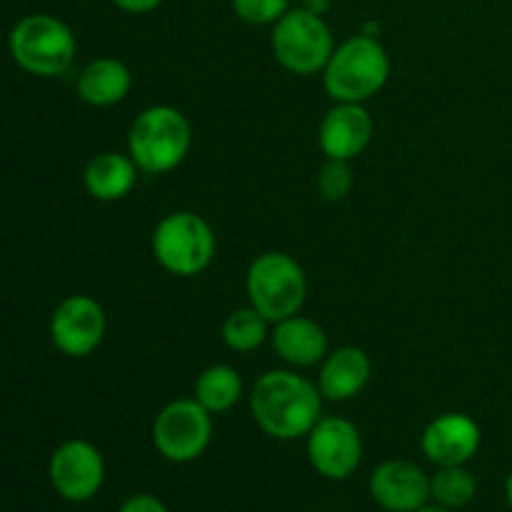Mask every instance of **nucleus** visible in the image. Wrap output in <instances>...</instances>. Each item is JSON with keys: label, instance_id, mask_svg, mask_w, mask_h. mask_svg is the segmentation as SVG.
Masks as SVG:
<instances>
[{"label": "nucleus", "instance_id": "1", "mask_svg": "<svg viewBox=\"0 0 512 512\" xmlns=\"http://www.w3.org/2000/svg\"><path fill=\"white\" fill-rule=\"evenodd\" d=\"M323 395L308 378L290 370H270L250 393V413L265 435L298 440L320 420Z\"/></svg>", "mask_w": 512, "mask_h": 512}, {"label": "nucleus", "instance_id": "2", "mask_svg": "<svg viewBox=\"0 0 512 512\" xmlns=\"http://www.w3.org/2000/svg\"><path fill=\"white\" fill-rule=\"evenodd\" d=\"M390 75V58L378 38L360 33L340 43L323 70V83L335 103H365Z\"/></svg>", "mask_w": 512, "mask_h": 512}, {"label": "nucleus", "instance_id": "3", "mask_svg": "<svg viewBox=\"0 0 512 512\" xmlns=\"http://www.w3.org/2000/svg\"><path fill=\"white\" fill-rule=\"evenodd\" d=\"M193 143L188 118L170 105H153L135 118L128 133L130 158L143 173H168L178 168Z\"/></svg>", "mask_w": 512, "mask_h": 512}, {"label": "nucleus", "instance_id": "4", "mask_svg": "<svg viewBox=\"0 0 512 512\" xmlns=\"http://www.w3.org/2000/svg\"><path fill=\"white\" fill-rule=\"evenodd\" d=\"M75 35L55 15L35 13L18 20L10 33V55L15 63L38 78L63 75L75 58Z\"/></svg>", "mask_w": 512, "mask_h": 512}, {"label": "nucleus", "instance_id": "5", "mask_svg": "<svg viewBox=\"0 0 512 512\" xmlns=\"http://www.w3.org/2000/svg\"><path fill=\"white\" fill-rule=\"evenodd\" d=\"M248 298L258 313L280 323L298 315L308 295V280L288 253H265L248 270Z\"/></svg>", "mask_w": 512, "mask_h": 512}, {"label": "nucleus", "instance_id": "6", "mask_svg": "<svg viewBox=\"0 0 512 512\" xmlns=\"http://www.w3.org/2000/svg\"><path fill=\"white\" fill-rule=\"evenodd\" d=\"M153 255L168 273L190 278L203 273L215 255L213 228L198 213H170L153 233Z\"/></svg>", "mask_w": 512, "mask_h": 512}, {"label": "nucleus", "instance_id": "7", "mask_svg": "<svg viewBox=\"0 0 512 512\" xmlns=\"http://www.w3.org/2000/svg\"><path fill=\"white\" fill-rule=\"evenodd\" d=\"M273 53L285 70L313 75L325 70L335 50L333 33L323 15L305 8H290L273 28Z\"/></svg>", "mask_w": 512, "mask_h": 512}, {"label": "nucleus", "instance_id": "8", "mask_svg": "<svg viewBox=\"0 0 512 512\" xmlns=\"http://www.w3.org/2000/svg\"><path fill=\"white\" fill-rule=\"evenodd\" d=\"M213 438V413L198 400H173L153 423V443L170 463H190L205 453Z\"/></svg>", "mask_w": 512, "mask_h": 512}, {"label": "nucleus", "instance_id": "9", "mask_svg": "<svg viewBox=\"0 0 512 512\" xmlns=\"http://www.w3.org/2000/svg\"><path fill=\"white\" fill-rule=\"evenodd\" d=\"M48 478L63 500L88 503L105 483V460L88 440H65L50 455Z\"/></svg>", "mask_w": 512, "mask_h": 512}, {"label": "nucleus", "instance_id": "10", "mask_svg": "<svg viewBox=\"0 0 512 512\" xmlns=\"http://www.w3.org/2000/svg\"><path fill=\"white\" fill-rule=\"evenodd\" d=\"M308 460L328 480H348L363 460L360 430L345 418H320L308 433Z\"/></svg>", "mask_w": 512, "mask_h": 512}, {"label": "nucleus", "instance_id": "11", "mask_svg": "<svg viewBox=\"0 0 512 512\" xmlns=\"http://www.w3.org/2000/svg\"><path fill=\"white\" fill-rule=\"evenodd\" d=\"M105 335V313L90 295H70L50 318V338L60 353L85 358Z\"/></svg>", "mask_w": 512, "mask_h": 512}, {"label": "nucleus", "instance_id": "12", "mask_svg": "<svg viewBox=\"0 0 512 512\" xmlns=\"http://www.w3.org/2000/svg\"><path fill=\"white\" fill-rule=\"evenodd\" d=\"M370 495L388 512H415L430 500V478L408 460H385L370 475Z\"/></svg>", "mask_w": 512, "mask_h": 512}, {"label": "nucleus", "instance_id": "13", "mask_svg": "<svg viewBox=\"0 0 512 512\" xmlns=\"http://www.w3.org/2000/svg\"><path fill=\"white\" fill-rule=\"evenodd\" d=\"M423 453L438 468L465 465L480 448V428L470 415L445 413L425 428Z\"/></svg>", "mask_w": 512, "mask_h": 512}, {"label": "nucleus", "instance_id": "14", "mask_svg": "<svg viewBox=\"0 0 512 512\" xmlns=\"http://www.w3.org/2000/svg\"><path fill=\"white\" fill-rule=\"evenodd\" d=\"M373 118L363 103H338L328 110L318 130L320 150L330 160H353L373 138Z\"/></svg>", "mask_w": 512, "mask_h": 512}, {"label": "nucleus", "instance_id": "15", "mask_svg": "<svg viewBox=\"0 0 512 512\" xmlns=\"http://www.w3.org/2000/svg\"><path fill=\"white\" fill-rule=\"evenodd\" d=\"M373 365L365 350L360 348H338L323 360L318 378V390L325 400L345 403L360 395L368 385Z\"/></svg>", "mask_w": 512, "mask_h": 512}, {"label": "nucleus", "instance_id": "16", "mask_svg": "<svg viewBox=\"0 0 512 512\" xmlns=\"http://www.w3.org/2000/svg\"><path fill=\"white\" fill-rule=\"evenodd\" d=\"M273 348L285 363L310 368L328 355V335L315 320L290 315L273 330Z\"/></svg>", "mask_w": 512, "mask_h": 512}, {"label": "nucleus", "instance_id": "17", "mask_svg": "<svg viewBox=\"0 0 512 512\" xmlns=\"http://www.w3.org/2000/svg\"><path fill=\"white\" fill-rule=\"evenodd\" d=\"M138 170L140 168L130 155L100 153L85 165V188L95 200L113 203V200L125 198L135 188Z\"/></svg>", "mask_w": 512, "mask_h": 512}, {"label": "nucleus", "instance_id": "18", "mask_svg": "<svg viewBox=\"0 0 512 512\" xmlns=\"http://www.w3.org/2000/svg\"><path fill=\"white\" fill-rule=\"evenodd\" d=\"M130 70L125 63L115 58H95L80 70L78 75V95L88 105L95 108H108L120 103L130 93Z\"/></svg>", "mask_w": 512, "mask_h": 512}, {"label": "nucleus", "instance_id": "19", "mask_svg": "<svg viewBox=\"0 0 512 512\" xmlns=\"http://www.w3.org/2000/svg\"><path fill=\"white\" fill-rule=\"evenodd\" d=\"M240 395H243V380L230 365H213L195 383V400L213 415L233 408Z\"/></svg>", "mask_w": 512, "mask_h": 512}, {"label": "nucleus", "instance_id": "20", "mask_svg": "<svg viewBox=\"0 0 512 512\" xmlns=\"http://www.w3.org/2000/svg\"><path fill=\"white\" fill-rule=\"evenodd\" d=\"M475 495H478V478L465 465L438 468V473L430 478V498L440 508L460 510L473 503Z\"/></svg>", "mask_w": 512, "mask_h": 512}, {"label": "nucleus", "instance_id": "21", "mask_svg": "<svg viewBox=\"0 0 512 512\" xmlns=\"http://www.w3.org/2000/svg\"><path fill=\"white\" fill-rule=\"evenodd\" d=\"M268 323L270 320L263 313H258L253 305L233 310L223 325L225 345L235 353H250V350L260 348L268 338Z\"/></svg>", "mask_w": 512, "mask_h": 512}, {"label": "nucleus", "instance_id": "22", "mask_svg": "<svg viewBox=\"0 0 512 512\" xmlns=\"http://www.w3.org/2000/svg\"><path fill=\"white\" fill-rule=\"evenodd\" d=\"M318 188L325 200L330 203H340L353 190V170H350L348 160H330L323 165L318 175Z\"/></svg>", "mask_w": 512, "mask_h": 512}, {"label": "nucleus", "instance_id": "23", "mask_svg": "<svg viewBox=\"0 0 512 512\" xmlns=\"http://www.w3.org/2000/svg\"><path fill=\"white\" fill-rule=\"evenodd\" d=\"M233 8L245 23L275 25L290 10V0H233Z\"/></svg>", "mask_w": 512, "mask_h": 512}, {"label": "nucleus", "instance_id": "24", "mask_svg": "<svg viewBox=\"0 0 512 512\" xmlns=\"http://www.w3.org/2000/svg\"><path fill=\"white\" fill-rule=\"evenodd\" d=\"M118 512H170L165 508V503L155 495L140 493V495H130L123 505H120Z\"/></svg>", "mask_w": 512, "mask_h": 512}, {"label": "nucleus", "instance_id": "25", "mask_svg": "<svg viewBox=\"0 0 512 512\" xmlns=\"http://www.w3.org/2000/svg\"><path fill=\"white\" fill-rule=\"evenodd\" d=\"M115 5H118L120 10H125V13H150V10L158 8L163 0H113Z\"/></svg>", "mask_w": 512, "mask_h": 512}, {"label": "nucleus", "instance_id": "26", "mask_svg": "<svg viewBox=\"0 0 512 512\" xmlns=\"http://www.w3.org/2000/svg\"><path fill=\"white\" fill-rule=\"evenodd\" d=\"M330 5H333V0H303V5H300V8L310 10V13H318V15H323L325 10L330 8Z\"/></svg>", "mask_w": 512, "mask_h": 512}, {"label": "nucleus", "instance_id": "27", "mask_svg": "<svg viewBox=\"0 0 512 512\" xmlns=\"http://www.w3.org/2000/svg\"><path fill=\"white\" fill-rule=\"evenodd\" d=\"M415 512H455V510L440 508V505H425V508H420V510H415Z\"/></svg>", "mask_w": 512, "mask_h": 512}, {"label": "nucleus", "instance_id": "28", "mask_svg": "<svg viewBox=\"0 0 512 512\" xmlns=\"http://www.w3.org/2000/svg\"><path fill=\"white\" fill-rule=\"evenodd\" d=\"M505 498H508V505L512 510V473L508 475V483H505Z\"/></svg>", "mask_w": 512, "mask_h": 512}]
</instances>
